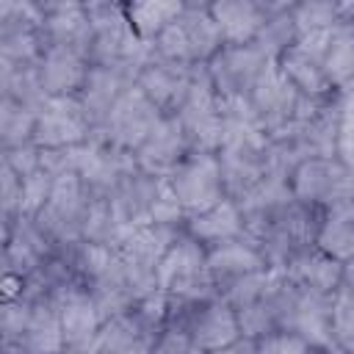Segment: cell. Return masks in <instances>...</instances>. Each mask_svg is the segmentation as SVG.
Returning a JSON list of instances; mask_svg holds the SVG:
<instances>
[{
  "label": "cell",
  "instance_id": "36",
  "mask_svg": "<svg viewBox=\"0 0 354 354\" xmlns=\"http://www.w3.org/2000/svg\"><path fill=\"white\" fill-rule=\"evenodd\" d=\"M185 3L180 0H141V3H124L127 19L141 41L155 44V39L174 22V17L183 11Z\"/></svg>",
  "mask_w": 354,
  "mask_h": 354
},
{
  "label": "cell",
  "instance_id": "45",
  "mask_svg": "<svg viewBox=\"0 0 354 354\" xmlns=\"http://www.w3.org/2000/svg\"><path fill=\"white\" fill-rule=\"evenodd\" d=\"M257 348L260 354H318V348L293 332H271L257 340Z\"/></svg>",
  "mask_w": 354,
  "mask_h": 354
},
{
  "label": "cell",
  "instance_id": "19",
  "mask_svg": "<svg viewBox=\"0 0 354 354\" xmlns=\"http://www.w3.org/2000/svg\"><path fill=\"white\" fill-rule=\"evenodd\" d=\"M266 268H268V263H266L263 252L243 235L207 249V277L218 296H224L238 282H243L246 277L260 274Z\"/></svg>",
  "mask_w": 354,
  "mask_h": 354
},
{
  "label": "cell",
  "instance_id": "38",
  "mask_svg": "<svg viewBox=\"0 0 354 354\" xmlns=\"http://www.w3.org/2000/svg\"><path fill=\"white\" fill-rule=\"evenodd\" d=\"M293 19L299 36H332L337 28H343L340 3H329V0L293 3Z\"/></svg>",
  "mask_w": 354,
  "mask_h": 354
},
{
  "label": "cell",
  "instance_id": "25",
  "mask_svg": "<svg viewBox=\"0 0 354 354\" xmlns=\"http://www.w3.org/2000/svg\"><path fill=\"white\" fill-rule=\"evenodd\" d=\"M188 155H191V149H188V141H185V133H183L180 122L174 116H166L155 127V133L138 147L136 163H138L141 171L166 180Z\"/></svg>",
  "mask_w": 354,
  "mask_h": 354
},
{
  "label": "cell",
  "instance_id": "6",
  "mask_svg": "<svg viewBox=\"0 0 354 354\" xmlns=\"http://www.w3.org/2000/svg\"><path fill=\"white\" fill-rule=\"evenodd\" d=\"M158 288L166 296L191 299V301L218 296L207 277V249L199 241H194L191 235L180 232V238L171 243V249L160 260Z\"/></svg>",
  "mask_w": 354,
  "mask_h": 354
},
{
  "label": "cell",
  "instance_id": "20",
  "mask_svg": "<svg viewBox=\"0 0 354 354\" xmlns=\"http://www.w3.org/2000/svg\"><path fill=\"white\" fill-rule=\"evenodd\" d=\"M41 44L66 47L88 58L91 50V19L86 3H41Z\"/></svg>",
  "mask_w": 354,
  "mask_h": 354
},
{
  "label": "cell",
  "instance_id": "13",
  "mask_svg": "<svg viewBox=\"0 0 354 354\" xmlns=\"http://www.w3.org/2000/svg\"><path fill=\"white\" fill-rule=\"evenodd\" d=\"M91 141V124L77 97H47L36 116L33 144L39 149H66Z\"/></svg>",
  "mask_w": 354,
  "mask_h": 354
},
{
  "label": "cell",
  "instance_id": "40",
  "mask_svg": "<svg viewBox=\"0 0 354 354\" xmlns=\"http://www.w3.org/2000/svg\"><path fill=\"white\" fill-rule=\"evenodd\" d=\"M332 340L337 354H354V290L346 285L332 296Z\"/></svg>",
  "mask_w": 354,
  "mask_h": 354
},
{
  "label": "cell",
  "instance_id": "43",
  "mask_svg": "<svg viewBox=\"0 0 354 354\" xmlns=\"http://www.w3.org/2000/svg\"><path fill=\"white\" fill-rule=\"evenodd\" d=\"M19 205H22V180L6 166L0 163V210H3V230H8L14 224V218L19 216Z\"/></svg>",
  "mask_w": 354,
  "mask_h": 354
},
{
  "label": "cell",
  "instance_id": "14",
  "mask_svg": "<svg viewBox=\"0 0 354 354\" xmlns=\"http://www.w3.org/2000/svg\"><path fill=\"white\" fill-rule=\"evenodd\" d=\"M194 77H196V66H188V64L171 61L166 55H158L155 47H152V55L141 66L136 86L160 108L163 116H177V111L188 100Z\"/></svg>",
  "mask_w": 354,
  "mask_h": 354
},
{
  "label": "cell",
  "instance_id": "46",
  "mask_svg": "<svg viewBox=\"0 0 354 354\" xmlns=\"http://www.w3.org/2000/svg\"><path fill=\"white\" fill-rule=\"evenodd\" d=\"M337 158L354 169V94L343 97V116L337 130Z\"/></svg>",
  "mask_w": 354,
  "mask_h": 354
},
{
  "label": "cell",
  "instance_id": "8",
  "mask_svg": "<svg viewBox=\"0 0 354 354\" xmlns=\"http://www.w3.org/2000/svg\"><path fill=\"white\" fill-rule=\"evenodd\" d=\"M185 133L188 149L191 152H210L216 155L221 147L224 124H221V108H218V94L213 88V80L207 75V64L196 66L194 86L188 91V100L174 116Z\"/></svg>",
  "mask_w": 354,
  "mask_h": 354
},
{
  "label": "cell",
  "instance_id": "3",
  "mask_svg": "<svg viewBox=\"0 0 354 354\" xmlns=\"http://www.w3.org/2000/svg\"><path fill=\"white\" fill-rule=\"evenodd\" d=\"M152 47L158 55H166L188 66L210 64V58L224 47L221 33L210 17V3H185Z\"/></svg>",
  "mask_w": 354,
  "mask_h": 354
},
{
  "label": "cell",
  "instance_id": "24",
  "mask_svg": "<svg viewBox=\"0 0 354 354\" xmlns=\"http://www.w3.org/2000/svg\"><path fill=\"white\" fill-rule=\"evenodd\" d=\"M130 86H136V80L119 69L97 66V64L88 66L86 83L77 91V102H80V108L91 124V136H94V130L102 127V122L108 119V113L113 111V105L122 100V94Z\"/></svg>",
  "mask_w": 354,
  "mask_h": 354
},
{
  "label": "cell",
  "instance_id": "1",
  "mask_svg": "<svg viewBox=\"0 0 354 354\" xmlns=\"http://www.w3.org/2000/svg\"><path fill=\"white\" fill-rule=\"evenodd\" d=\"M91 19V50L88 61L97 66H111L133 80H138L141 66L152 55V44L141 41L133 30L124 3H86Z\"/></svg>",
  "mask_w": 354,
  "mask_h": 354
},
{
  "label": "cell",
  "instance_id": "9",
  "mask_svg": "<svg viewBox=\"0 0 354 354\" xmlns=\"http://www.w3.org/2000/svg\"><path fill=\"white\" fill-rule=\"evenodd\" d=\"M293 196L310 207L329 210L340 202L354 199V171L337 158H310L290 174Z\"/></svg>",
  "mask_w": 354,
  "mask_h": 354
},
{
  "label": "cell",
  "instance_id": "12",
  "mask_svg": "<svg viewBox=\"0 0 354 354\" xmlns=\"http://www.w3.org/2000/svg\"><path fill=\"white\" fill-rule=\"evenodd\" d=\"M166 183L177 194V199H180V205L185 210V218L218 205L221 199H227L218 158L210 155V152H191L166 177Z\"/></svg>",
  "mask_w": 354,
  "mask_h": 354
},
{
  "label": "cell",
  "instance_id": "16",
  "mask_svg": "<svg viewBox=\"0 0 354 354\" xmlns=\"http://www.w3.org/2000/svg\"><path fill=\"white\" fill-rule=\"evenodd\" d=\"M282 332L304 337L318 351H335L332 340V296L310 293L290 282V296L285 304Z\"/></svg>",
  "mask_w": 354,
  "mask_h": 354
},
{
  "label": "cell",
  "instance_id": "23",
  "mask_svg": "<svg viewBox=\"0 0 354 354\" xmlns=\"http://www.w3.org/2000/svg\"><path fill=\"white\" fill-rule=\"evenodd\" d=\"M64 332L55 301H28V315L19 335L3 346V354H58L64 351Z\"/></svg>",
  "mask_w": 354,
  "mask_h": 354
},
{
  "label": "cell",
  "instance_id": "49",
  "mask_svg": "<svg viewBox=\"0 0 354 354\" xmlns=\"http://www.w3.org/2000/svg\"><path fill=\"white\" fill-rule=\"evenodd\" d=\"M343 285H346L348 290H354V260L343 266Z\"/></svg>",
  "mask_w": 354,
  "mask_h": 354
},
{
  "label": "cell",
  "instance_id": "51",
  "mask_svg": "<svg viewBox=\"0 0 354 354\" xmlns=\"http://www.w3.org/2000/svg\"><path fill=\"white\" fill-rule=\"evenodd\" d=\"M318 354H337V351H318Z\"/></svg>",
  "mask_w": 354,
  "mask_h": 354
},
{
  "label": "cell",
  "instance_id": "31",
  "mask_svg": "<svg viewBox=\"0 0 354 354\" xmlns=\"http://www.w3.org/2000/svg\"><path fill=\"white\" fill-rule=\"evenodd\" d=\"M285 274L293 285L318 296H335V290L343 285V263L324 254L318 246L301 252L293 263H288Z\"/></svg>",
  "mask_w": 354,
  "mask_h": 354
},
{
  "label": "cell",
  "instance_id": "33",
  "mask_svg": "<svg viewBox=\"0 0 354 354\" xmlns=\"http://www.w3.org/2000/svg\"><path fill=\"white\" fill-rule=\"evenodd\" d=\"M86 354H152V343L138 329L130 313L102 321L91 348Z\"/></svg>",
  "mask_w": 354,
  "mask_h": 354
},
{
  "label": "cell",
  "instance_id": "52",
  "mask_svg": "<svg viewBox=\"0 0 354 354\" xmlns=\"http://www.w3.org/2000/svg\"><path fill=\"white\" fill-rule=\"evenodd\" d=\"M351 171H354V169H351Z\"/></svg>",
  "mask_w": 354,
  "mask_h": 354
},
{
  "label": "cell",
  "instance_id": "4",
  "mask_svg": "<svg viewBox=\"0 0 354 354\" xmlns=\"http://www.w3.org/2000/svg\"><path fill=\"white\" fill-rule=\"evenodd\" d=\"M169 329L185 332L207 354L241 337L238 315L221 296L202 299V301L169 296Z\"/></svg>",
  "mask_w": 354,
  "mask_h": 354
},
{
  "label": "cell",
  "instance_id": "32",
  "mask_svg": "<svg viewBox=\"0 0 354 354\" xmlns=\"http://www.w3.org/2000/svg\"><path fill=\"white\" fill-rule=\"evenodd\" d=\"M315 246L343 266L354 260V199L324 210Z\"/></svg>",
  "mask_w": 354,
  "mask_h": 354
},
{
  "label": "cell",
  "instance_id": "11",
  "mask_svg": "<svg viewBox=\"0 0 354 354\" xmlns=\"http://www.w3.org/2000/svg\"><path fill=\"white\" fill-rule=\"evenodd\" d=\"M274 61L257 44H224L207 64V75L218 97H243L249 100L263 75Z\"/></svg>",
  "mask_w": 354,
  "mask_h": 354
},
{
  "label": "cell",
  "instance_id": "10",
  "mask_svg": "<svg viewBox=\"0 0 354 354\" xmlns=\"http://www.w3.org/2000/svg\"><path fill=\"white\" fill-rule=\"evenodd\" d=\"M293 205H296V196H293L290 180L271 171L252 194H246L238 202L241 218H243V238L260 246L268 235H274L282 227Z\"/></svg>",
  "mask_w": 354,
  "mask_h": 354
},
{
  "label": "cell",
  "instance_id": "37",
  "mask_svg": "<svg viewBox=\"0 0 354 354\" xmlns=\"http://www.w3.org/2000/svg\"><path fill=\"white\" fill-rule=\"evenodd\" d=\"M124 235H127V230L122 227L111 199H91V210H88V218H86L83 241L94 243V246H102V249H119Z\"/></svg>",
  "mask_w": 354,
  "mask_h": 354
},
{
  "label": "cell",
  "instance_id": "42",
  "mask_svg": "<svg viewBox=\"0 0 354 354\" xmlns=\"http://www.w3.org/2000/svg\"><path fill=\"white\" fill-rule=\"evenodd\" d=\"M152 221L160 227H171V230H183V224H185V210L166 180H160V185H158V196L152 205Z\"/></svg>",
  "mask_w": 354,
  "mask_h": 354
},
{
  "label": "cell",
  "instance_id": "28",
  "mask_svg": "<svg viewBox=\"0 0 354 354\" xmlns=\"http://www.w3.org/2000/svg\"><path fill=\"white\" fill-rule=\"evenodd\" d=\"M86 290L91 293L97 310H100V318L108 321V318H116V315H124L136 307L138 296L119 263V254L113 252L111 260L105 263V268L86 285Z\"/></svg>",
  "mask_w": 354,
  "mask_h": 354
},
{
  "label": "cell",
  "instance_id": "21",
  "mask_svg": "<svg viewBox=\"0 0 354 354\" xmlns=\"http://www.w3.org/2000/svg\"><path fill=\"white\" fill-rule=\"evenodd\" d=\"M55 307H58V321H61L66 348L86 354L102 326V318L91 293L86 290V285H69L55 299Z\"/></svg>",
  "mask_w": 354,
  "mask_h": 354
},
{
  "label": "cell",
  "instance_id": "29",
  "mask_svg": "<svg viewBox=\"0 0 354 354\" xmlns=\"http://www.w3.org/2000/svg\"><path fill=\"white\" fill-rule=\"evenodd\" d=\"M160 177H152L147 171H133L111 196V205L122 221V227L130 232L133 227L149 224L152 221V205L158 196Z\"/></svg>",
  "mask_w": 354,
  "mask_h": 354
},
{
  "label": "cell",
  "instance_id": "35",
  "mask_svg": "<svg viewBox=\"0 0 354 354\" xmlns=\"http://www.w3.org/2000/svg\"><path fill=\"white\" fill-rule=\"evenodd\" d=\"M326 77L335 94H354V25H343L332 33L326 47Z\"/></svg>",
  "mask_w": 354,
  "mask_h": 354
},
{
  "label": "cell",
  "instance_id": "15",
  "mask_svg": "<svg viewBox=\"0 0 354 354\" xmlns=\"http://www.w3.org/2000/svg\"><path fill=\"white\" fill-rule=\"evenodd\" d=\"M332 36H299L290 50L277 61L279 72L299 88L301 97L321 100L335 94L326 77V47Z\"/></svg>",
  "mask_w": 354,
  "mask_h": 354
},
{
  "label": "cell",
  "instance_id": "17",
  "mask_svg": "<svg viewBox=\"0 0 354 354\" xmlns=\"http://www.w3.org/2000/svg\"><path fill=\"white\" fill-rule=\"evenodd\" d=\"M301 100L304 97L299 94V88L279 72L277 64L268 66V72L263 75V80L257 83V88L249 97L254 119L266 136H274L282 127H288L299 116Z\"/></svg>",
  "mask_w": 354,
  "mask_h": 354
},
{
  "label": "cell",
  "instance_id": "50",
  "mask_svg": "<svg viewBox=\"0 0 354 354\" xmlns=\"http://www.w3.org/2000/svg\"><path fill=\"white\" fill-rule=\"evenodd\" d=\"M58 354H80V351H72V348H64V351H58Z\"/></svg>",
  "mask_w": 354,
  "mask_h": 354
},
{
  "label": "cell",
  "instance_id": "39",
  "mask_svg": "<svg viewBox=\"0 0 354 354\" xmlns=\"http://www.w3.org/2000/svg\"><path fill=\"white\" fill-rule=\"evenodd\" d=\"M39 111L25 108L11 100H0V149H14L33 141Z\"/></svg>",
  "mask_w": 354,
  "mask_h": 354
},
{
  "label": "cell",
  "instance_id": "34",
  "mask_svg": "<svg viewBox=\"0 0 354 354\" xmlns=\"http://www.w3.org/2000/svg\"><path fill=\"white\" fill-rule=\"evenodd\" d=\"M299 39L296 19H293V3H268V14L263 19V28L254 39V44L268 55V61H279L285 50H290Z\"/></svg>",
  "mask_w": 354,
  "mask_h": 354
},
{
  "label": "cell",
  "instance_id": "18",
  "mask_svg": "<svg viewBox=\"0 0 354 354\" xmlns=\"http://www.w3.org/2000/svg\"><path fill=\"white\" fill-rule=\"evenodd\" d=\"M138 171L136 155L124 149H113L100 141H88L83 149V163H80V183L88 191L91 199H111L113 191L133 174Z\"/></svg>",
  "mask_w": 354,
  "mask_h": 354
},
{
  "label": "cell",
  "instance_id": "44",
  "mask_svg": "<svg viewBox=\"0 0 354 354\" xmlns=\"http://www.w3.org/2000/svg\"><path fill=\"white\" fill-rule=\"evenodd\" d=\"M0 163H6L19 180H28L30 174L41 169V149L33 141L14 147V149H0Z\"/></svg>",
  "mask_w": 354,
  "mask_h": 354
},
{
  "label": "cell",
  "instance_id": "26",
  "mask_svg": "<svg viewBox=\"0 0 354 354\" xmlns=\"http://www.w3.org/2000/svg\"><path fill=\"white\" fill-rule=\"evenodd\" d=\"M91 61L66 47H47L39 61V83L47 97H77Z\"/></svg>",
  "mask_w": 354,
  "mask_h": 354
},
{
  "label": "cell",
  "instance_id": "27",
  "mask_svg": "<svg viewBox=\"0 0 354 354\" xmlns=\"http://www.w3.org/2000/svg\"><path fill=\"white\" fill-rule=\"evenodd\" d=\"M266 14H268L266 0H218V3H210V17H213L224 44H254Z\"/></svg>",
  "mask_w": 354,
  "mask_h": 354
},
{
  "label": "cell",
  "instance_id": "48",
  "mask_svg": "<svg viewBox=\"0 0 354 354\" xmlns=\"http://www.w3.org/2000/svg\"><path fill=\"white\" fill-rule=\"evenodd\" d=\"M210 354H260V348H257V340L254 337H238V340H232L230 346H224V348H218V351H210Z\"/></svg>",
  "mask_w": 354,
  "mask_h": 354
},
{
  "label": "cell",
  "instance_id": "22",
  "mask_svg": "<svg viewBox=\"0 0 354 354\" xmlns=\"http://www.w3.org/2000/svg\"><path fill=\"white\" fill-rule=\"evenodd\" d=\"M55 249L41 235L33 218L17 216L8 230H3V274H17L28 279Z\"/></svg>",
  "mask_w": 354,
  "mask_h": 354
},
{
  "label": "cell",
  "instance_id": "47",
  "mask_svg": "<svg viewBox=\"0 0 354 354\" xmlns=\"http://www.w3.org/2000/svg\"><path fill=\"white\" fill-rule=\"evenodd\" d=\"M152 354H207V351H202L185 332H177V329H166L160 337H158V343H155V348H152Z\"/></svg>",
  "mask_w": 354,
  "mask_h": 354
},
{
  "label": "cell",
  "instance_id": "41",
  "mask_svg": "<svg viewBox=\"0 0 354 354\" xmlns=\"http://www.w3.org/2000/svg\"><path fill=\"white\" fill-rule=\"evenodd\" d=\"M53 188H55V180H53L44 169H39V171L30 174L28 180H22V205H19V216L36 218V213L47 205Z\"/></svg>",
  "mask_w": 354,
  "mask_h": 354
},
{
  "label": "cell",
  "instance_id": "7",
  "mask_svg": "<svg viewBox=\"0 0 354 354\" xmlns=\"http://www.w3.org/2000/svg\"><path fill=\"white\" fill-rule=\"evenodd\" d=\"M166 116L160 113V108L138 88L130 86L122 100L113 105V111L108 113V119L102 122L100 130H94V141L108 144L113 149H124V152H138V147L155 133V127L163 122Z\"/></svg>",
  "mask_w": 354,
  "mask_h": 354
},
{
  "label": "cell",
  "instance_id": "5",
  "mask_svg": "<svg viewBox=\"0 0 354 354\" xmlns=\"http://www.w3.org/2000/svg\"><path fill=\"white\" fill-rule=\"evenodd\" d=\"M88 210H91V196L83 188L80 177H61L55 180L47 205L36 213L33 221L41 230V235L50 241V246L58 252L83 241Z\"/></svg>",
  "mask_w": 354,
  "mask_h": 354
},
{
  "label": "cell",
  "instance_id": "30",
  "mask_svg": "<svg viewBox=\"0 0 354 354\" xmlns=\"http://www.w3.org/2000/svg\"><path fill=\"white\" fill-rule=\"evenodd\" d=\"M183 232L191 235L194 241H199L205 249L218 246L224 241H235L243 235V218H241V207L232 199H221L218 205L194 213L185 218Z\"/></svg>",
  "mask_w": 354,
  "mask_h": 354
},
{
  "label": "cell",
  "instance_id": "2",
  "mask_svg": "<svg viewBox=\"0 0 354 354\" xmlns=\"http://www.w3.org/2000/svg\"><path fill=\"white\" fill-rule=\"evenodd\" d=\"M227 199L241 202L271 174V144L257 124L224 127L221 147L216 152Z\"/></svg>",
  "mask_w": 354,
  "mask_h": 354
}]
</instances>
